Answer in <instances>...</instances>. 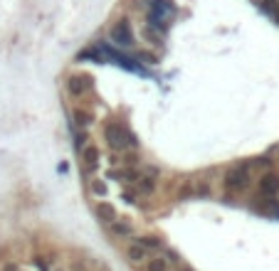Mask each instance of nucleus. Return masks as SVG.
Wrapping results in <instances>:
<instances>
[{
    "mask_svg": "<svg viewBox=\"0 0 279 271\" xmlns=\"http://www.w3.org/2000/svg\"><path fill=\"white\" fill-rule=\"evenodd\" d=\"M89 89H92V76L89 74H72L67 79V91L74 99H82L84 94H89Z\"/></svg>",
    "mask_w": 279,
    "mask_h": 271,
    "instance_id": "20e7f679",
    "label": "nucleus"
},
{
    "mask_svg": "<svg viewBox=\"0 0 279 271\" xmlns=\"http://www.w3.org/2000/svg\"><path fill=\"white\" fill-rule=\"evenodd\" d=\"M136 161H139V156H136V153H129V156L124 158V163H126V165H136Z\"/></svg>",
    "mask_w": 279,
    "mask_h": 271,
    "instance_id": "aec40b11",
    "label": "nucleus"
},
{
    "mask_svg": "<svg viewBox=\"0 0 279 271\" xmlns=\"http://www.w3.org/2000/svg\"><path fill=\"white\" fill-rule=\"evenodd\" d=\"M109 227V232L114 237H134V224L131 222H126V219H114V222H109L106 224Z\"/></svg>",
    "mask_w": 279,
    "mask_h": 271,
    "instance_id": "0eeeda50",
    "label": "nucleus"
},
{
    "mask_svg": "<svg viewBox=\"0 0 279 271\" xmlns=\"http://www.w3.org/2000/svg\"><path fill=\"white\" fill-rule=\"evenodd\" d=\"M136 185H139V192H141V195H153V190H156V175H151V173L139 175Z\"/></svg>",
    "mask_w": 279,
    "mask_h": 271,
    "instance_id": "ddd939ff",
    "label": "nucleus"
},
{
    "mask_svg": "<svg viewBox=\"0 0 279 271\" xmlns=\"http://www.w3.org/2000/svg\"><path fill=\"white\" fill-rule=\"evenodd\" d=\"M111 178L119 180V182H121V180H124V182H134V180H139V173L131 170V168H124V170H114Z\"/></svg>",
    "mask_w": 279,
    "mask_h": 271,
    "instance_id": "2eb2a0df",
    "label": "nucleus"
},
{
    "mask_svg": "<svg viewBox=\"0 0 279 271\" xmlns=\"http://www.w3.org/2000/svg\"><path fill=\"white\" fill-rule=\"evenodd\" d=\"M99 158H101V153H99V148H97V145H84V148H82V165H84V170H87V173L97 170Z\"/></svg>",
    "mask_w": 279,
    "mask_h": 271,
    "instance_id": "423d86ee",
    "label": "nucleus"
},
{
    "mask_svg": "<svg viewBox=\"0 0 279 271\" xmlns=\"http://www.w3.org/2000/svg\"><path fill=\"white\" fill-rule=\"evenodd\" d=\"M222 187L227 192H242L250 187V165L247 163H237L225 170L222 175Z\"/></svg>",
    "mask_w": 279,
    "mask_h": 271,
    "instance_id": "f03ea898",
    "label": "nucleus"
},
{
    "mask_svg": "<svg viewBox=\"0 0 279 271\" xmlns=\"http://www.w3.org/2000/svg\"><path fill=\"white\" fill-rule=\"evenodd\" d=\"M111 42L116 47H131L134 45V30H131V22L126 18H121L111 27Z\"/></svg>",
    "mask_w": 279,
    "mask_h": 271,
    "instance_id": "7ed1b4c3",
    "label": "nucleus"
},
{
    "mask_svg": "<svg viewBox=\"0 0 279 271\" xmlns=\"http://www.w3.org/2000/svg\"><path fill=\"white\" fill-rule=\"evenodd\" d=\"M134 242L141 244V247L148 249V252H158V249H163V247H166L163 239H161V237H156V235H139V237H134Z\"/></svg>",
    "mask_w": 279,
    "mask_h": 271,
    "instance_id": "6e6552de",
    "label": "nucleus"
},
{
    "mask_svg": "<svg viewBox=\"0 0 279 271\" xmlns=\"http://www.w3.org/2000/svg\"><path fill=\"white\" fill-rule=\"evenodd\" d=\"M104 138H106V145H109L111 150H116V153H124V150H129V148H136L134 136H131L121 124H114V121H109V124L104 126Z\"/></svg>",
    "mask_w": 279,
    "mask_h": 271,
    "instance_id": "f257e3e1",
    "label": "nucleus"
},
{
    "mask_svg": "<svg viewBox=\"0 0 279 271\" xmlns=\"http://www.w3.org/2000/svg\"><path fill=\"white\" fill-rule=\"evenodd\" d=\"M72 119H74V124H77L79 128H89V126L94 124V116H92L87 108H79V106L72 111Z\"/></svg>",
    "mask_w": 279,
    "mask_h": 271,
    "instance_id": "9b49d317",
    "label": "nucleus"
},
{
    "mask_svg": "<svg viewBox=\"0 0 279 271\" xmlns=\"http://www.w3.org/2000/svg\"><path fill=\"white\" fill-rule=\"evenodd\" d=\"M255 210L262 212V215H274V217H279V202H277L274 198H264L262 205H255Z\"/></svg>",
    "mask_w": 279,
    "mask_h": 271,
    "instance_id": "4468645a",
    "label": "nucleus"
},
{
    "mask_svg": "<svg viewBox=\"0 0 279 271\" xmlns=\"http://www.w3.org/2000/svg\"><path fill=\"white\" fill-rule=\"evenodd\" d=\"M143 35L148 37V42H151L153 47H158V45H161V30L156 32V27H153V25H146V27H143Z\"/></svg>",
    "mask_w": 279,
    "mask_h": 271,
    "instance_id": "dca6fc26",
    "label": "nucleus"
},
{
    "mask_svg": "<svg viewBox=\"0 0 279 271\" xmlns=\"http://www.w3.org/2000/svg\"><path fill=\"white\" fill-rule=\"evenodd\" d=\"M259 192L264 198H277L279 195V175L272 173V170L259 175Z\"/></svg>",
    "mask_w": 279,
    "mask_h": 271,
    "instance_id": "39448f33",
    "label": "nucleus"
},
{
    "mask_svg": "<svg viewBox=\"0 0 279 271\" xmlns=\"http://www.w3.org/2000/svg\"><path fill=\"white\" fill-rule=\"evenodd\" d=\"M97 217L104 222V224H109V222H114L119 215H116V207L111 205V202H97Z\"/></svg>",
    "mask_w": 279,
    "mask_h": 271,
    "instance_id": "9d476101",
    "label": "nucleus"
},
{
    "mask_svg": "<svg viewBox=\"0 0 279 271\" xmlns=\"http://www.w3.org/2000/svg\"><path fill=\"white\" fill-rule=\"evenodd\" d=\"M257 3H259V8H262L264 13H269L272 18L279 13V0H257Z\"/></svg>",
    "mask_w": 279,
    "mask_h": 271,
    "instance_id": "f3484780",
    "label": "nucleus"
},
{
    "mask_svg": "<svg viewBox=\"0 0 279 271\" xmlns=\"http://www.w3.org/2000/svg\"><path fill=\"white\" fill-rule=\"evenodd\" d=\"M126 259L131 261V264H141V261H146L148 259V249H143L141 244H129V249H126Z\"/></svg>",
    "mask_w": 279,
    "mask_h": 271,
    "instance_id": "f8f14e48",
    "label": "nucleus"
},
{
    "mask_svg": "<svg viewBox=\"0 0 279 271\" xmlns=\"http://www.w3.org/2000/svg\"><path fill=\"white\" fill-rule=\"evenodd\" d=\"M146 271H171V261L166 259V254H156L146 259Z\"/></svg>",
    "mask_w": 279,
    "mask_h": 271,
    "instance_id": "1a4fd4ad",
    "label": "nucleus"
},
{
    "mask_svg": "<svg viewBox=\"0 0 279 271\" xmlns=\"http://www.w3.org/2000/svg\"><path fill=\"white\" fill-rule=\"evenodd\" d=\"M35 264H37V269H40V271H50V269H47V261H45L42 256H37V259H35Z\"/></svg>",
    "mask_w": 279,
    "mask_h": 271,
    "instance_id": "6ab92c4d",
    "label": "nucleus"
},
{
    "mask_svg": "<svg viewBox=\"0 0 279 271\" xmlns=\"http://www.w3.org/2000/svg\"><path fill=\"white\" fill-rule=\"evenodd\" d=\"M89 187H92V192H94L97 198H101L104 192H106V185H104V182H101L99 178H97V180H92V182H89Z\"/></svg>",
    "mask_w": 279,
    "mask_h": 271,
    "instance_id": "a211bd4d",
    "label": "nucleus"
},
{
    "mask_svg": "<svg viewBox=\"0 0 279 271\" xmlns=\"http://www.w3.org/2000/svg\"><path fill=\"white\" fill-rule=\"evenodd\" d=\"M178 271H193V269H190V266H180Z\"/></svg>",
    "mask_w": 279,
    "mask_h": 271,
    "instance_id": "412c9836",
    "label": "nucleus"
}]
</instances>
